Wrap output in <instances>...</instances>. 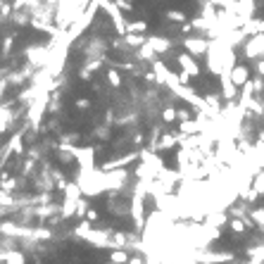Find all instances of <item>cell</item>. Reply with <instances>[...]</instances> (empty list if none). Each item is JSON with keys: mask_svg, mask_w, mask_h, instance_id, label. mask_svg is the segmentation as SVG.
<instances>
[{"mask_svg": "<svg viewBox=\"0 0 264 264\" xmlns=\"http://www.w3.org/2000/svg\"><path fill=\"white\" fill-rule=\"evenodd\" d=\"M243 55H245L248 60H260V57H264V34L248 36V38H245V45H243Z\"/></svg>", "mask_w": 264, "mask_h": 264, "instance_id": "6da1fadb", "label": "cell"}, {"mask_svg": "<svg viewBox=\"0 0 264 264\" xmlns=\"http://www.w3.org/2000/svg\"><path fill=\"white\" fill-rule=\"evenodd\" d=\"M231 81L236 83L238 88H243V86L250 81V69L245 65H233V69H231Z\"/></svg>", "mask_w": 264, "mask_h": 264, "instance_id": "7a4b0ae2", "label": "cell"}, {"mask_svg": "<svg viewBox=\"0 0 264 264\" xmlns=\"http://www.w3.org/2000/svg\"><path fill=\"white\" fill-rule=\"evenodd\" d=\"M176 60H179V65L184 67V72H188L190 76H198V74H200V67H198V62H195V57H193L190 53L179 55Z\"/></svg>", "mask_w": 264, "mask_h": 264, "instance_id": "3957f363", "label": "cell"}, {"mask_svg": "<svg viewBox=\"0 0 264 264\" xmlns=\"http://www.w3.org/2000/svg\"><path fill=\"white\" fill-rule=\"evenodd\" d=\"M184 45L188 48V53L190 55H202V53H207V50H210V43H207V40H202V38H186Z\"/></svg>", "mask_w": 264, "mask_h": 264, "instance_id": "277c9868", "label": "cell"}, {"mask_svg": "<svg viewBox=\"0 0 264 264\" xmlns=\"http://www.w3.org/2000/svg\"><path fill=\"white\" fill-rule=\"evenodd\" d=\"M250 219L255 222V226H260L264 231V207H255V210H250Z\"/></svg>", "mask_w": 264, "mask_h": 264, "instance_id": "5b68a950", "label": "cell"}, {"mask_svg": "<svg viewBox=\"0 0 264 264\" xmlns=\"http://www.w3.org/2000/svg\"><path fill=\"white\" fill-rule=\"evenodd\" d=\"M110 260H112V262H119V264H126L129 262V252L126 250H112L110 252Z\"/></svg>", "mask_w": 264, "mask_h": 264, "instance_id": "8992f818", "label": "cell"}, {"mask_svg": "<svg viewBox=\"0 0 264 264\" xmlns=\"http://www.w3.org/2000/svg\"><path fill=\"white\" fill-rule=\"evenodd\" d=\"M250 83H252V91L257 93V95H260V93H264V76H260V74H257V79H250Z\"/></svg>", "mask_w": 264, "mask_h": 264, "instance_id": "52a82bcc", "label": "cell"}, {"mask_svg": "<svg viewBox=\"0 0 264 264\" xmlns=\"http://www.w3.org/2000/svg\"><path fill=\"white\" fill-rule=\"evenodd\" d=\"M167 17H169V19H174V22H186V14L184 12H167Z\"/></svg>", "mask_w": 264, "mask_h": 264, "instance_id": "ba28073f", "label": "cell"}, {"mask_svg": "<svg viewBox=\"0 0 264 264\" xmlns=\"http://www.w3.org/2000/svg\"><path fill=\"white\" fill-rule=\"evenodd\" d=\"M255 72H257L260 76H264V57H260V60H255Z\"/></svg>", "mask_w": 264, "mask_h": 264, "instance_id": "9c48e42d", "label": "cell"}, {"mask_svg": "<svg viewBox=\"0 0 264 264\" xmlns=\"http://www.w3.org/2000/svg\"><path fill=\"white\" fill-rule=\"evenodd\" d=\"M110 83H112V86H119V74L117 72H110Z\"/></svg>", "mask_w": 264, "mask_h": 264, "instance_id": "30bf717a", "label": "cell"}, {"mask_svg": "<svg viewBox=\"0 0 264 264\" xmlns=\"http://www.w3.org/2000/svg\"><path fill=\"white\" fill-rule=\"evenodd\" d=\"M105 264H119V262H112V260H110V262H105Z\"/></svg>", "mask_w": 264, "mask_h": 264, "instance_id": "8fae6325", "label": "cell"}]
</instances>
